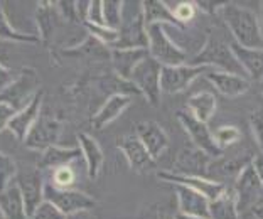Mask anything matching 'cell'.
<instances>
[{
    "instance_id": "cell-1",
    "label": "cell",
    "mask_w": 263,
    "mask_h": 219,
    "mask_svg": "<svg viewBox=\"0 0 263 219\" xmlns=\"http://www.w3.org/2000/svg\"><path fill=\"white\" fill-rule=\"evenodd\" d=\"M221 17L233 34V41L248 49H263V32L258 15L243 5L224 2Z\"/></svg>"
},
{
    "instance_id": "cell-2",
    "label": "cell",
    "mask_w": 263,
    "mask_h": 219,
    "mask_svg": "<svg viewBox=\"0 0 263 219\" xmlns=\"http://www.w3.org/2000/svg\"><path fill=\"white\" fill-rule=\"evenodd\" d=\"M189 64H193V66H209L213 69L224 71V73L247 76L241 64L238 63V59L233 54L231 46L214 34L209 35L204 47L191 59Z\"/></svg>"
},
{
    "instance_id": "cell-3",
    "label": "cell",
    "mask_w": 263,
    "mask_h": 219,
    "mask_svg": "<svg viewBox=\"0 0 263 219\" xmlns=\"http://www.w3.org/2000/svg\"><path fill=\"white\" fill-rule=\"evenodd\" d=\"M148 35V54L162 66H182L187 64V52L179 47L169 37L164 24H151L147 26Z\"/></svg>"
},
{
    "instance_id": "cell-4",
    "label": "cell",
    "mask_w": 263,
    "mask_h": 219,
    "mask_svg": "<svg viewBox=\"0 0 263 219\" xmlns=\"http://www.w3.org/2000/svg\"><path fill=\"white\" fill-rule=\"evenodd\" d=\"M160 71H162V64L157 63L148 54L137 64L128 79L152 106L159 105L160 94H162V90H160Z\"/></svg>"
},
{
    "instance_id": "cell-5",
    "label": "cell",
    "mask_w": 263,
    "mask_h": 219,
    "mask_svg": "<svg viewBox=\"0 0 263 219\" xmlns=\"http://www.w3.org/2000/svg\"><path fill=\"white\" fill-rule=\"evenodd\" d=\"M39 76L34 69L24 68L17 78L10 86L0 91V103H5L12 106L15 111L24 110L26 106L32 102L35 93L39 90Z\"/></svg>"
},
{
    "instance_id": "cell-6",
    "label": "cell",
    "mask_w": 263,
    "mask_h": 219,
    "mask_svg": "<svg viewBox=\"0 0 263 219\" xmlns=\"http://www.w3.org/2000/svg\"><path fill=\"white\" fill-rule=\"evenodd\" d=\"M44 201L54 204L64 216L80 211H91L97 206V201L88 194L73 189H59L51 182H44Z\"/></svg>"
},
{
    "instance_id": "cell-7",
    "label": "cell",
    "mask_w": 263,
    "mask_h": 219,
    "mask_svg": "<svg viewBox=\"0 0 263 219\" xmlns=\"http://www.w3.org/2000/svg\"><path fill=\"white\" fill-rule=\"evenodd\" d=\"M177 120L181 122V125L186 130V133L191 137V142L194 144L196 149H199L201 152H204L209 158H218L223 155V150L219 149L214 142L213 132L209 130L208 123H202L201 120L191 113L187 108L184 110H177L176 111Z\"/></svg>"
},
{
    "instance_id": "cell-8",
    "label": "cell",
    "mask_w": 263,
    "mask_h": 219,
    "mask_svg": "<svg viewBox=\"0 0 263 219\" xmlns=\"http://www.w3.org/2000/svg\"><path fill=\"white\" fill-rule=\"evenodd\" d=\"M115 49H147L148 51V35L147 26L143 21V7L132 10L130 14L123 12V21Z\"/></svg>"
},
{
    "instance_id": "cell-9",
    "label": "cell",
    "mask_w": 263,
    "mask_h": 219,
    "mask_svg": "<svg viewBox=\"0 0 263 219\" xmlns=\"http://www.w3.org/2000/svg\"><path fill=\"white\" fill-rule=\"evenodd\" d=\"M213 68L209 66H193V64H182V66H162L160 71V90L167 94H176L187 90L191 83L199 76L208 74Z\"/></svg>"
},
{
    "instance_id": "cell-10",
    "label": "cell",
    "mask_w": 263,
    "mask_h": 219,
    "mask_svg": "<svg viewBox=\"0 0 263 219\" xmlns=\"http://www.w3.org/2000/svg\"><path fill=\"white\" fill-rule=\"evenodd\" d=\"M233 191L236 194V204L238 211L243 212L247 209H253L256 206V201L260 199L263 192V182L256 174L253 164H248L240 175L236 177Z\"/></svg>"
},
{
    "instance_id": "cell-11",
    "label": "cell",
    "mask_w": 263,
    "mask_h": 219,
    "mask_svg": "<svg viewBox=\"0 0 263 219\" xmlns=\"http://www.w3.org/2000/svg\"><path fill=\"white\" fill-rule=\"evenodd\" d=\"M157 177L160 181H165L167 184L172 186H186L193 191L202 194L208 201H214L219 197L221 194L226 191V186L216 182L208 177H199V175H184V174H176V172H157Z\"/></svg>"
},
{
    "instance_id": "cell-12",
    "label": "cell",
    "mask_w": 263,
    "mask_h": 219,
    "mask_svg": "<svg viewBox=\"0 0 263 219\" xmlns=\"http://www.w3.org/2000/svg\"><path fill=\"white\" fill-rule=\"evenodd\" d=\"M59 133H61V123L51 116L39 115L32 128L29 130L24 144H26L27 149L44 152L49 149V147L56 145Z\"/></svg>"
},
{
    "instance_id": "cell-13",
    "label": "cell",
    "mask_w": 263,
    "mask_h": 219,
    "mask_svg": "<svg viewBox=\"0 0 263 219\" xmlns=\"http://www.w3.org/2000/svg\"><path fill=\"white\" fill-rule=\"evenodd\" d=\"M17 186L21 189L24 206H26V214L31 217L35 209L44 203V179L41 170H27L21 172L15 177Z\"/></svg>"
},
{
    "instance_id": "cell-14",
    "label": "cell",
    "mask_w": 263,
    "mask_h": 219,
    "mask_svg": "<svg viewBox=\"0 0 263 219\" xmlns=\"http://www.w3.org/2000/svg\"><path fill=\"white\" fill-rule=\"evenodd\" d=\"M118 149L123 152L130 169L135 172H147V170H152L155 167V161L151 157V153L135 132L118 140Z\"/></svg>"
},
{
    "instance_id": "cell-15",
    "label": "cell",
    "mask_w": 263,
    "mask_h": 219,
    "mask_svg": "<svg viewBox=\"0 0 263 219\" xmlns=\"http://www.w3.org/2000/svg\"><path fill=\"white\" fill-rule=\"evenodd\" d=\"M137 137L142 140L145 149L151 153V157L155 162L164 155L165 150L169 149V137L164 132V128L155 122H140L135 127Z\"/></svg>"
},
{
    "instance_id": "cell-16",
    "label": "cell",
    "mask_w": 263,
    "mask_h": 219,
    "mask_svg": "<svg viewBox=\"0 0 263 219\" xmlns=\"http://www.w3.org/2000/svg\"><path fill=\"white\" fill-rule=\"evenodd\" d=\"M43 98H44V93L43 90H39L35 93V96L32 98V102L24 110L17 111V115L7 123V128L15 135L17 140H21V142L26 140L29 130L32 128L35 120L39 118V110H41V105H43Z\"/></svg>"
},
{
    "instance_id": "cell-17",
    "label": "cell",
    "mask_w": 263,
    "mask_h": 219,
    "mask_svg": "<svg viewBox=\"0 0 263 219\" xmlns=\"http://www.w3.org/2000/svg\"><path fill=\"white\" fill-rule=\"evenodd\" d=\"M255 155H250V153H247V155H241V157H226L224 153L218 158H214L213 162H209L208 165V174L213 175V181L216 182H221L223 184V181L226 179H231V177H236L240 175L241 170L247 167L248 164H252Z\"/></svg>"
},
{
    "instance_id": "cell-18",
    "label": "cell",
    "mask_w": 263,
    "mask_h": 219,
    "mask_svg": "<svg viewBox=\"0 0 263 219\" xmlns=\"http://www.w3.org/2000/svg\"><path fill=\"white\" fill-rule=\"evenodd\" d=\"M204 78L211 83L221 94H224V96H228V98L240 96V94L247 93L250 88V79L247 76L224 73V71H218V69L209 71L208 74H204Z\"/></svg>"
},
{
    "instance_id": "cell-19",
    "label": "cell",
    "mask_w": 263,
    "mask_h": 219,
    "mask_svg": "<svg viewBox=\"0 0 263 219\" xmlns=\"http://www.w3.org/2000/svg\"><path fill=\"white\" fill-rule=\"evenodd\" d=\"M177 194L179 212L187 216H196L202 219H209V201L202 194L193 191L186 186H174Z\"/></svg>"
},
{
    "instance_id": "cell-20",
    "label": "cell",
    "mask_w": 263,
    "mask_h": 219,
    "mask_svg": "<svg viewBox=\"0 0 263 219\" xmlns=\"http://www.w3.org/2000/svg\"><path fill=\"white\" fill-rule=\"evenodd\" d=\"M208 165H209V157L204 152H201L199 149H184L177 155L174 170H171V172L206 177Z\"/></svg>"
},
{
    "instance_id": "cell-21",
    "label": "cell",
    "mask_w": 263,
    "mask_h": 219,
    "mask_svg": "<svg viewBox=\"0 0 263 219\" xmlns=\"http://www.w3.org/2000/svg\"><path fill=\"white\" fill-rule=\"evenodd\" d=\"M230 46L238 63L245 69V73L250 76V79L263 81V49H248V47H243L235 41H231Z\"/></svg>"
},
{
    "instance_id": "cell-22",
    "label": "cell",
    "mask_w": 263,
    "mask_h": 219,
    "mask_svg": "<svg viewBox=\"0 0 263 219\" xmlns=\"http://www.w3.org/2000/svg\"><path fill=\"white\" fill-rule=\"evenodd\" d=\"M81 158H85V157H83V152H81L80 147L63 149V147L52 145L47 150L43 152V157H41L39 162H37V169L39 170H43V169L54 170L58 167H63V165L74 164L78 161H81Z\"/></svg>"
},
{
    "instance_id": "cell-23",
    "label": "cell",
    "mask_w": 263,
    "mask_h": 219,
    "mask_svg": "<svg viewBox=\"0 0 263 219\" xmlns=\"http://www.w3.org/2000/svg\"><path fill=\"white\" fill-rule=\"evenodd\" d=\"M130 102H132V98L128 94H123V93L111 94V96L106 99V103L100 108L98 113L93 116L91 125L97 130H101L103 127H106L113 120H117V118L128 108Z\"/></svg>"
},
{
    "instance_id": "cell-24",
    "label": "cell",
    "mask_w": 263,
    "mask_h": 219,
    "mask_svg": "<svg viewBox=\"0 0 263 219\" xmlns=\"http://www.w3.org/2000/svg\"><path fill=\"white\" fill-rule=\"evenodd\" d=\"M78 142H80V149L83 152V157H85L88 177L89 179H97L105 161L101 147L98 145L97 140L86 133H78Z\"/></svg>"
},
{
    "instance_id": "cell-25",
    "label": "cell",
    "mask_w": 263,
    "mask_h": 219,
    "mask_svg": "<svg viewBox=\"0 0 263 219\" xmlns=\"http://www.w3.org/2000/svg\"><path fill=\"white\" fill-rule=\"evenodd\" d=\"M0 209L7 219H29L17 181H12L10 186L0 192Z\"/></svg>"
},
{
    "instance_id": "cell-26",
    "label": "cell",
    "mask_w": 263,
    "mask_h": 219,
    "mask_svg": "<svg viewBox=\"0 0 263 219\" xmlns=\"http://www.w3.org/2000/svg\"><path fill=\"white\" fill-rule=\"evenodd\" d=\"M143 7V21L145 26L151 24H164V26H174L177 29H184L181 24L176 21L172 9H169V5L165 2H159V0H147L142 2Z\"/></svg>"
},
{
    "instance_id": "cell-27",
    "label": "cell",
    "mask_w": 263,
    "mask_h": 219,
    "mask_svg": "<svg viewBox=\"0 0 263 219\" xmlns=\"http://www.w3.org/2000/svg\"><path fill=\"white\" fill-rule=\"evenodd\" d=\"M209 219H240L236 194L233 187H226V191L219 197L209 201Z\"/></svg>"
},
{
    "instance_id": "cell-28",
    "label": "cell",
    "mask_w": 263,
    "mask_h": 219,
    "mask_svg": "<svg viewBox=\"0 0 263 219\" xmlns=\"http://www.w3.org/2000/svg\"><path fill=\"white\" fill-rule=\"evenodd\" d=\"M148 56L147 49H113V66H115L117 73L122 76L123 79H130L132 71L139 64L143 57Z\"/></svg>"
},
{
    "instance_id": "cell-29",
    "label": "cell",
    "mask_w": 263,
    "mask_h": 219,
    "mask_svg": "<svg viewBox=\"0 0 263 219\" xmlns=\"http://www.w3.org/2000/svg\"><path fill=\"white\" fill-rule=\"evenodd\" d=\"M187 110L197 120L202 123H209L216 111V96L211 91H199L187 99Z\"/></svg>"
},
{
    "instance_id": "cell-30",
    "label": "cell",
    "mask_w": 263,
    "mask_h": 219,
    "mask_svg": "<svg viewBox=\"0 0 263 219\" xmlns=\"http://www.w3.org/2000/svg\"><path fill=\"white\" fill-rule=\"evenodd\" d=\"M103 21L105 27L111 31H120L123 21V2H117V0L103 2Z\"/></svg>"
},
{
    "instance_id": "cell-31",
    "label": "cell",
    "mask_w": 263,
    "mask_h": 219,
    "mask_svg": "<svg viewBox=\"0 0 263 219\" xmlns=\"http://www.w3.org/2000/svg\"><path fill=\"white\" fill-rule=\"evenodd\" d=\"M213 137H214V142H216V145L219 147L221 150H228L230 147H233L235 144L241 140V132L238 127H233V125H223L216 128L213 132Z\"/></svg>"
},
{
    "instance_id": "cell-32",
    "label": "cell",
    "mask_w": 263,
    "mask_h": 219,
    "mask_svg": "<svg viewBox=\"0 0 263 219\" xmlns=\"http://www.w3.org/2000/svg\"><path fill=\"white\" fill-rule=\"evenodd\" d=\"M83 161V158H81ZM80 162V161H78ZM74 162V164H78ZM74 164L69 165H63V167H58L52 170V181L51 184H54L59 189H71V186L76 182V170H74Z\"/></svg>"
},
{
    "instance_id": "cell-33",
    "label": "cell",
    "mask_w": 263,
    "mask_h": 219,
    "mask_svg": "<svg viewBox=\"0 0 263 219\" xmlns=\"http://www.w3.org/2000/svg\"><path fill=\"white\" fill-rule=\"evenodd\" d=\"M17 177V164L14 158L0 153V192H4L5 189L10 186L12 181H15Z\"/></svg>"
},
{
    "instance_id": "cell-34",
    "label": "cell",
    "mask_w": 263,
    "mask_h": 219,
    "mask_svg": "<svg viewBox=\"0 0 263 219\" xmlns=\"http://www.w3.org/2000/svg\"><path fill=\"white\" fill-rule=\"evenodd\" d=\"M0 39L19 41V43H37V41H39L37 37H35V35L21 34V32H17L15 29H12L2 9H0Z\"/></svg>"
},
{
    "instance_id": "cell-35",
    "label": "cell",
    "mask_w": 263,
    "mask_h": 219,
    "mask_svg": "<svg viewBox=\"0 0 263 219\" xmlns=\"http://www.w3.org/2000/svg\"><path fill=\"white\" fill-rule=\"evenodd\" d=\"M49 5L51 4H41V9L37 10L41 34H43L44 39L49 37V34L54 31V27H56V14H54V10L49 9Z\"/></svg>"
},
{
    "instance_id": "cell-36",
    "label": "cell",
    "mask_w": 263,
    "mask_h": 219,
    "mask_svg": "<svg viewBox=\"0 0 263 219\" xmlns=\"http://www.w3.org/2000/svg\"><path fill=\"white\" fill-rule=\"evenodd\" d=\"M196 4L194 2H179L174 5V9H172V14H174L176 21L181 24L184 27L187 22H191L196 17Z\"/></svg>"
},
{
    "instance_id": "cell-37",
    "label": "cell",
    "mask_w": 263,
    "mask_h": 219,
    "mask_svg": "<svg viewBox=\"0 0 263 219\" xmlns=\"http://www.w3.org/2000/svg\"><path fill=\"white\" fill-rule=\"evenodd\" d=\"M85 26L88 27V31L91 32L95 37L100 39L101 43L105 44H117L118 37H120V34H118V31H111V29L108 27H103V26H95V24H89V22H83Z\"/></svg>"
},
{
    "instance_id": "cell-38",
    "label": "cell",
    "mask_w": 263,
    "mask_h": 219,
    "mask_svg": "<svg viewBox=\"0 0 263 219\" xmlns=\"http://www.w3.org/2000/svg\"><path fill=\"white\" fill-rule=\"evenodd\" d=\"M250 128L260 152H263V110H256L250 115Z\"/></svg>"
},
{
    "instance_id": "cell-39",
    "label": "cell",
    "mask_w": 263,
    "mask_h": 219,
    "mask_svg": "<svg viewBox=\"0 0 263 219\" xmlns=\"http://www.w3.org/2000/svg\"><path fill=\"white\" fill-rule=\"evenodd\" d=\"M29 219H66V216L56 208L54 204L44 201V203L35 209V212Z\"/></svg>"
},
{
    "instance_id": "cell-40",
    "label": "cell",
    "mask_w": 263,
    "mask_h": 219,
    "mask_svg": "<svg viewBox=\"0 0 263 219\" xmlns=\"http://www.w3.org/2000/svg\"><path fill=\"white\" fill-rule=\"evenodd\" d=\"M86 22L95 24V26H103L105 27V21H103V2H100V0L89 2Z\"/></svg>"
},
{
    "instance_id": "cell-41",
    "label": "cell",
    "mask_w": 263,
    "mask_h": 219,
    "mask_svg": "<svg viewBox=\"0 0 263 219\" xmlns=\"http://www.w3.org/2000/svg\"><path fill=\"white\" fill-rule=\"evenodd\" d=\"M17 78H19V74H15V73H12L10 69L7 68H4L2 64H0V91H4L5 88L10 86L12 83H14Z\"/></svg>"
},
{
    "instance_id": "cell-42",
    "label": "cell",
    "mask_w": 263,
    "mask_h": 219,
    "mask_svg": "<svg viewBox=\"0 0 263 219\" xmlns=\"http://www.w3.org/2000/svg\"><path fill=\"white\" fill-rule=\"evenodd\" d=\"M17 115V111L12 108V106L5 105V103H0V128L7 127V123L12 120Z\"/></svg>"
},
{
    "instance_id": "cell-43",
    "label": "cell",
    "mask_w": 263,
    "mask_h": 219,
    "mask_svg": "<svg viewBox=\"0 0 263 219\" xmlns=\"http://www.w3.org/2000/svg\"><path fill=\"white\" fill-rule=\"evenodd\" d=\"M252 164H253V167L256 170V174H258V177H260L261 182H263V152L256 153V155L253 157Z\"/></svg>"
},
{
    "instance_id": "cell-44",
    "label": "cell",
    "mask_w": 263,
    "mask_h": 219,
    "mask_svg": "<svg viewBox=\"0 0 263 219\" xmlns=\"http://www.w3.org/2000/svg\"><path fill=\"white\" fill-rule=\"evenodd\" d=\"M66 219H97V216H95L91 211H80V212H74V214L66 216Z\"/></svg>"
},
{
    "instance_id": "cell-45",
    "label": "cell",
    "mask_w": 263,
    "mask_h": 219,
    "mask_svg": "<svg viewBox=\"0 0 263 219\" xmlns=\"http://www.w3.org/2000/svg\"><path fill=\"white\" fill-rule=\"evenodd\" d=\"M252 214L255 219H263V204H256L252 209Z\"/></svg>"
},
{
    "instance_id": "cell-46",
    "label": "cell",
    "mask_w": 263,
    "mask_h": 219,
    "mask_svg": "<svg viewBox=\"0 0 263 219\" xmlns=\"http://www.w3.org/2000/svg\"><path fill=\"white\" fill-rule=\"evenodd\" d=\"M174 219H202V217H196V216H187V214H184V212H177V214L174 216Z\"/></svg>"
},
{
    "instance_id": "cell-47",
    "label": "cell",
    "mask_w": 263,
    "mask_h": 219,
    "mask_svg": "<svg viewBox=\"0 0 263 219\" xmlns=\"http://www.w3.org/2000/svg\"><path fill=\"white\" fill-rule=\"evenodd\" d=\"M0 219H7V217H5V216H4V212H2V209H0Z\"/></svg>"
},
{
    "instance_id": "cell-48",
    "label": "cell",
    "mask_w": 263,
    "mask_h": 219,
    "mask_svg": "<svg viewBox=\"0 0 263 219\" xmlns=\"http://www.w3.org/2000/svg\"><path fill=\"white\" fill-rule=\"evenodd\" d=\"M261 91H263V81H261Z\"/></svg>"
}]
</instances>
